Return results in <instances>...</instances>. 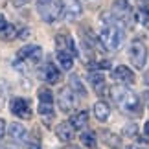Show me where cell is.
Returning <instances> with one entry per match:
<instances>
[{"label": "cell", "mask_w": 149, "mask_h": 149, "mask_svg": "<svg viewBox=\"0 0 149 149\" xmlns=\"http://www.w3.org/2000/svg\"><path fill=\"white\" fill-rule=\"evenodd\" d=\"M123 39H125L123 24L112 13H103L101 15V30H100V42L103 44V48L116 52L123 44Z\"/></svg>", "instance_id": "1"}, {"label": "cell", "mask_w": 149, "mask_h": 149, "mask_svg": "<svg viewBox=\"0 0 149 149\" xmlns=\"http://www.w3.org/2000/svg\"><path fill=\"white\" fill-rule=\"evenodd\" d=\"M111 96H112L114 103L118 105V109H122L125 114H134V116H140L142 114L140 98L131 88L125 87V85H116V87H112L111 88Z\"/></svg>", "instance_id": "2"}, {"label": "cell", "mask_w": 149, "mask_h": 149, "mask_svg": "<svg viewBox=\"0 0 149 149\" xmlns=\"http://www.w3.org/2000/svg\"><path fill=\"white\" fill-rule=\"evenodd\" d=\"M35 6L39 17L48 24L55 22L61 17V0H37Z\"/></svg>", "instance_id": "3"}, {"label": "cell", "mask_w": 149, "mask_h": 149, "mask_svg": "<svg viewBox=\"0 0 149 149\" xmlns=\"http://www.w3.org/2000/svg\"><path fill=\"white\" fill-rule=\"evenodd\" d=\"M129 61L134 68H144L147 61V48L142 41H133L129 46Z\"/></svg>", "instance_id": "4"}, {"label": "cell", "mask_w": 149, "mask_h": 149, "mask_svg": "<svg viewBox=\"0 0 149 149\" xmlns=\"http://www.w3.org/2000/svg\"><path fill=\"white\" fill-rule=\"evenodd\" d=\"M83 13L79 0H61V17L66 20H77Z\"/></svg>", "instance_id": "5"}, {"label": "cell", "mask_w": 149, "mask_h": 149, "mask_svg": "<svg viewBox=\"0 0 149 149\" xmlns=\"http://www.w3.org/2000/svg\"><path fill=\"white\" fill-rule=\"evenodd\" d=\"M76 92L74 90H70V87L68 88H63L59 92V98H57V103H59V109L63 112H72L74 109H76L77 105V98H76Z\"/></svg>", "instance_id": "6"}, {"label": "cell", "mask_w": 149, "mask_h": 149, "mask_svg": "<svg viewBox=\"0 0 149 149\" xmlns=\"http://www.w3.org/2000/svg\"><path fill=\"white\" fill-rule=\"evenodd\" d=\"M111 13L116 17L123 26L127 24V22H131V19H133V11H131V6H129L127 0H116V2L112 4Z\"/></svg>", "instance_id": "7"}, {"label": "cell", "mask_w": 149, "mask_h": 149, "mask_svg": "<svg viewBox=\"0 0 149 149\" xmlns=\"http://www.w3.org/2000/svg\"><path fill=\"white\" fill-rule=\"evenodd\" d=\"M9 109L15 116L19 118H24V120H30L31 118V109H30V103H28L24 98H13L9 103Z\"/></svg>", "instance_id": "8"}, {"label": "cell", "mask_w": 149, "mask_h": 149, "mask_svg": "<svg viewBox=\"0 0 149 149\" xmlns=\"http://www.w3.org/2000/svg\"><path fill=\"white\" fill-rule=\"evenodd\" d=\"M19 59L20 61H30V63H37L42 59V48L41 46H35V44H30V46H24L19 50Z\"/></svg>", "instance_id": "9"}, {"label": "cell", "mask_w": 149, "mask_h": 149, "mask_svg": "<svg viewBox=\"0 0 149 149\" xmlns=\"http://www.w3.org/2000/svg\"><path fill=\"white\" fill-rule=\"evenodd\" d=\"M112 79L118 81V83H123V85H133L136 81V76H134V72L131 70L129 66L120 65V66H116L112 70Z\"/></svg>", "instance_id": "10"}, {"label": "cell", "mask_w": 149, "mask_h": 149, "mask_svg": "<svg viewBox=\"0 0 149 149\" xmlns=\"http://www.w3.org/2000/svg\"><path fill=\"white\" fill-rule=\"evenodd\" d=\"M41 79H44L46 83H50V85H55V83H59V79H61V72L55 68V65L54 63H46L44 65V68L41 70Z\"/></svg>", "instance_id": "11"}, {"label": "cell", "mask_w": 149, "mask_h": 149, "mask_svg": "<svg viewBox=\"0 0 149 149\" xmlns=\"http://www.w3.org/2000/svg\"><path fill=\"white\" fill-rule=\"evenodd\" d=\"M8 133H9V138L13 140V142H17V144H22V142H26V138H28L26 127H24L22 123H17V122L9 125Z\"/></svg>", "instance_id": "12"}, {"label": "cell", "mask_w": 149, "mask_h": 149, "mask_svg": "<svg viewBox=\"0 0 149 149\" xmlns=\"http://www.w3.org/2000/svg\"><path fill=\"white\" fill-rule=\"evenodd\" d=\"M55 134L61 142H72L74 138V125L70 122H63L55 127Z\"/></svg>", "instance_id": "13"}, {"label": "cell", "mask_w": 149, "mask_h": 149, "mask_svg": "<svg viewBox=\"0 0 149 149\" xmlns=\"http://www.w3.org/2000/svg\"><path fill=\"white\" fill-rule=\"evenodd\" d=\"M57 63H59V66L63 68V70H70V68L74 66V55L70 54V52L66 50H57Z\"/></svg>", "instance_id": "14"}, {"label": "cell", "mask_w": 149, "mask_h": 149, "mask_svg": "<svg viewBox=\"0 0 149 149\" xmlns=\"http://www.w3.org/2000/svg\"><path fill=\"white\" fill-rule=\"evenodd\" d=\"M37 112H39V116L42 118L44 125H50L54 122V107H52V103H39Z\"/></svg>", "instance_id": "15"}, {"label": "cell", "mask_w": 149, "mask_h": 149, "mask_svg": "<svg viewBox=\"0 0 149 149\" xmlns=\"http://www.w3.org/2000/svg\"><path fill=\"white\" fill-rule=\"evenodd\" d=\"M88 81H90L92 88H94L98 94H103V92H105V76H103V74L92 72V74L88 76Z\"/></svg>", "instance_id": "16"}, {"label": "cell", "mask_w": 149, "mask_h": 149, "mask_svg": "<svg viewBox=\"0 0 149 149\" xmlns=\"http://www.w3.org/2000/svg\"><path fill=\"white\" fill-rule=\"evenodd\" d=\"M68 83H70V90H74L77 96H81V98H85V96H87V88H85V85L81 83V77H79V76L72 74L70 79H68Z\"/></svg>", "instance_id": "17"}, {"label": "cell", "mask_w": 149, "mask_h": 149, "mask_svg": "<svg viewBox=\"0 0 149 149\" xmlns=\"http://www.w3.org/2000/svg\"><path fill=\"white\" fill-rule=\"evenodd\" d=\"M109 114H111V109L105 101H98L94 103V116L100 120V122H107L109 120Z\"/></svg>", "instance_id": "18"}, {"label": "cell", "mask_w": 149, "mask_h": 149, "mask_svg": "<svg viewBox=\"0 0 149 149\" xmlns=\"http://www.w3.org/2000/svg\"><path fill=\"white\" fill-rule=\"evenodd\" d=\"M70 123L74 125V129H83V127H87V123H88V112H87V111L76 112V114L70 118Z\"/></svg>", "instance_id": "19"}, {"label": "cell", "mask_w": 149, "mask_h": 149, "mask_svg": "<svg viewBox=\"0 0 149 149\" xmlns=\"http://www.w3.org/2000/svg\"><path fill=\"white\" fill-rule=\"evenodd\" d=\"M17 37H19V30H17L13 24H9V22L0 30V39H2V41H13Z\"/></svg>", "instance_id": "20"}, {"label": "cell", "mask_w": 149, "mask_h": 149, "mask_svg": "<svg viewBox=\"0 0 149 149\" xmlns=\"http://www.w3.org/2000/svg\"><path fill=\"white\" fill-rule=\"evenodd\" d=\"M37 96H39V103H54V96H52V90L48 87H41Z\"/></svg>", "instance_id": "21"}, {"label": "cell", "mask_w": 149, "mask_h": 149, "mask_svg": "<svg viewBox=\"0 0 149 149\" xmlns=\"http://www.w3.org/2000/svg\"><path fill=\"white\" fill-rule=\"evenodd\" d=\"M81 142L87 147H94L96 146V134L90 133V131H85V133H81Z\"/></svg>", "instance_id": "22"}, {"label": "cell", "mask_w": 149, "mask_h": 149, "mask_svg": "<svg viewBox=\"0 0 149 149\" xmlns=\"http://www.w3.org/2000/svg\"><path fill=\"white\" fill-rule=\"evenodd\" d=\"M136 133H138V127H136V123H127L123 127V134L125 136H134Z\"/></svg>", "instance_id": "23"}, {"label": "cell", "mask_w": 149, "mask_h": 149, "mask_svg": "<svg viewBox=\"0 0 149 149\" xmlns=\"http://www.w3.org/2000/svg\"><path fill=\"white\" fill-rule=\"evenodd\" d=\"M103 136H105V140H107V146H112V147H120V144H118V138L116 136H112L111 133H103Z\"/></svg>", "instance_id": "24"}, {"label": "cell", "mask_w": 149, "mask_h": 149, "mask_svg": "<svg viewBox=\"0 0 149 149\" xmlns=\"http://www.w3.org/2000/svg\"><path fill=\"white\" fill-rule=\"evenodd\" d=\"M125 149H147V146H146V144H138V142H134V144L127 146Z\"/></svg>", "instance_id": "25"}, {"label": "cell", "mask_w": 149, "mask_h": 149, "mask_svg": "<svg viewBox=\"0 0 149 149\" xmlns=\"http://www.w3.org/2000/svg\"><path fill=\"white\" fill-rule=\"evenodd\" d=\"M96 68H111V61H100L98 65H94Z\"/></svg>", "instance_id": "26"}, {"label": "cell", "mask_w": 149, "mask_h": 149, "mask_svg": "<svg viewBox=\"0 0 149 149\" xmlns=\"http://www.w3.org/2000/svg\"><path fill=\"white\" fill-rule=\"evenodd\" d=\"M28 149H41V144H39L37 140H31L30 144H28Z\"/></svg>", "instance_id": "27"}, {"label": "cell", "mask_w": 149, "mask_h": 149, "mask_svg": "<svg viewBox=\"0 0 149 149\" xmlns=\"http://www.w3.org/2000/svg\"><path fill=\"white\" fill-rule=\"evenodd\" d=\"M11 2H13L17 8H20V6H26L28 2H30V0H11Z\"/></svg>", "instance_id": "28"}, {"label": "cell", "mask_w": 149, "mask_h": 149, "mask_svg": "<svg viewBox=\"0 0 149 149\" xmlns=\"http://www.w3.org/2000/svg\"><path fill=\"white\" fill-rule=\"evenodd\" d=\"M4 133H6V122H4L2 118H0V138L4 136Z\"/></svg>", "instance_id": "29"}, {"label": "cell", "mask_w": 149, "mask_h": 149, "mask_svg": "<svg viewBox=\"0 0 149 149\" xmlns=\"http://www.w3.org/2000/svg\"><path fill=\"white\" fill-rule=\"evenodd\" d=\"M6 24H8V22H6V17H4V15H0V30H2Z\"/></svg>", "instance_id": "30"}, {"label": "cell", "mask_w": 149, "mask_h": 149, "mask_svg": "<svg viewBox=\"0 0 149 149\" xmlns=\"http://www.w3.org/2000/svg\"><path fill=\"white\" fill-rule=\"evenodd\" d=\"M144 133H146L147 140H149V122H146V125H144Z\"/></svg>", "instance_id": "31"}, {"label": "cell", "mask_w": 149, "mask_h": 149, "mask_svg": "<svg viewBox=\"0 0 149 149\" xmlns=\"http://www.w3.org/2000/svg\"><path fill=\"white\" fill-rule=\"evenodd\" d=\"M144 81H146V85H149V66H147V70L144 74Z\"/></svg>", "instance_id": "32"}, {"label": "cell", "mask_w": 149, "mask_h": 149, "mask_svg": "<svg viewBox=\"0 0 149 149\" xmlns=\"http://www.w3.org/2000/svg\"><path fill=\"white\" fill-rule=\"evenodd\" d=\"M19 35H20L22 39H26L28 35H30V31H28V30H24V31H20V33H19Z\"/></svg>", "instance_id": "33"}, {"label": "cell", "mask_w": 149, "mask_h": 149, "mask_svg": "<svg viewBox=\"0 0 149 149\" xmlns=\"http://www.w3.org/2000/svg\"><path fill=\"white\" fill-rule=\"evenodd\" d=\"M66 149H79V147H76V146H68Z\"/></svg>", "instance_id": "34"}, {"label": "cell", "mask_w": 149, "mask_h": 149, "mask_svg": "<svg viewBox=\"0 0 149 149\" xmlns=\"http://www.w3.org/2000/svg\"><path fill=\"white\" fill-rule=\"evenodd\" d=\"M144 96H146V98H147V101H149V92H146V94H144Z\"/></svg>", "instance_id": "35"}, {"label": "cell", "mask_w": 149, "mask_h": 149, "mask_svg": "<svg viewBox=\"0 0 149 149\" xmlns=\"http://www.w3.org/2000/svg\"><path fill=\"white\" fill-rule=\"evenodd\" d=\"M2 149H9V147H2Z\"/></svg>", "instance_id": "36"}, {"label": "cell", "mask_w": 149, "mask_h": 149, "mask_svg": "<svg viewBox=\"0 0 149 149\" xmlns=\"http://www.w3.org/2000/svg\"><path fill=\"white\" fill-rule=\"evenodd\" d=\"M147 2H149V0H147Z\"/></svg>", "instance_id": "37"}]
</instances>
